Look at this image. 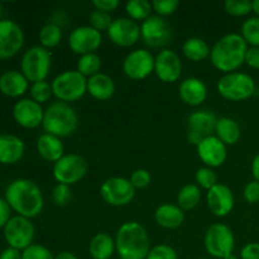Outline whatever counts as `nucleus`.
<instances>
[{"label":"nucleus","instance_id":"nucleus-41","mask_svg":"<svg viewBox=\"0 0 259 259\" xmlns=\"http://www.w3.org/2000/svg\"><path fill=\"white\" fill-rule=\"evenodd\" d=\"M22 259H55V255L45 245L32 244L23 250Z\"/></svg>","mask_w":259,"mask_h":259},{"label":"nucleus","instance_id":"nucleus-31","mask_svg":"<svg viewBox=\"0 0 259 259\" xmlns=\"http://www.w3.org/2000/svg\"><path fill=\"white\" fill-rule=\"evenodd\" d=\"M201 197V189L196 184L185 185L177 194V205L184 211H190L199 205Z\"/></svg>","mask_w":259,"mask_h":259},{"label":"nucleus","instance_id":"nucleus-37","mask_svg":"<svg viewBox=\"0 0 259 259\" xmlns=\"http://www.w3.org/2000/svg\"><path fill=\"white\" fill-rule=\"evenodd\" d=\"M195 180H196V185L200 187V189H204L206 191H209L210 189L218 185V176L215 174V171L210 167H201L196 171V175H195Z\"/></svg>","mask_w":259,"mask_h":259},{"label":"nucleus","instance_id":"nucleus-51","mask_svg":"<svg viewBox=\"0 0 259 259\" xmlns=\"http://www.w3.org/2000/svg\"><path fill=\"white\" fill-rule=\"evenodd\" d=\"M202 139H204V137H202L201 134L196 133V132L189 131V133H187V142H189L190 144H192V146L197 147Z\"/></svg>","mask_w":259,"mask_h":259},{"label":"nucleus","instance_id":"nucleus-52","mask_svg":"<svg viewBox=\"0 0 259 259\" xmlns=\"http://www.w3.org/2000/svg\"><path fill=\"white\" fill-rule=\"evenodd\" d=\"M252 175L254 181L259 182V154H257L252 161Z\"/></svg>","mask_w":259,"mask_h":259},{"label":"nucleus","instance_id":"nucleus-10","mask_svg":"<svg viewBox=\"0 0 259 259\" xmlns=\"http://www.w3.org/2000/svg\"><path fill=\"white\" fill-rule=\"evenodd\" d=\"M100 195L104 201L114 207L126 206L136 197V189L125 177H110L100 187Z\"/></svg>","mask_w":259,"mask_h":259},{"label":"nucleus","instance_id":"nucleus-27","mask_svg":"<svg viewBox=\"0 0 259 259\" xmlns=\"http://www.w3.org/2000/svg\"><path fill=\"white\" fill-rule=\"evenodd\" d=\"M115 82L106 73H98L88 78V94L99 101H106L115 94Z\"/></svg>","mask_w":259,"mask_h":259},{"label":"nucleus","instance_id":"nucleus-20","mask_svg":"<svg viewBox=\"0 0 259 259\" xmlns=\"http://www.w3.org/2000/svg\"><path fill=\"white\" fill-rule=\"evenodd\" d=\"M206 205L218 218H224L234 209V195L227 185L218 184L206 192Z\"/></svg>","mask_w":259,"mask_h":259},{"label":"nucleus","instance_id":"nucleus-34","mask_svg":"<svg viewBox=\"0 0 259 259\" xmlns=\"http://www.w3.org/2000/svg\"><path fill=\"white\" fill-rule=\"evenodd\" d=\"M76 70L85 76L86 78H90L93 76L100 73L101 70V58L98 53H88V55L80 56L77 61V68Z\"/></svg>","mask_w":259,"mask_h":259},{"label":"nucleus","instance_id":"nucleus-28","mask_svg":"<svg viewBox=\"0 0 259 259\" xmlns=\"http://www.w3.org/2000/svg\"><path fill=\"white\" fill-rule=\"evenodd\" d=\"M115 252V238L108 233H98L91 238L89 253L93 259H110Z\"/></svg>","mask_w":259,"mask_h":259},{"label":"nucleus","instance_id":"nucleus-43","mask_svg":"<svg viewBox=\"0 0 259 259\" xmlns=\"http://www.w3.org/2000/svg\"><path fill=\"white\" fill-rule=\"evenodd\" d=\"M72 197V192H71V187L67 185L57 184L52 190V200L55 205L57 206H65L68 204V201Z\"/></svg>","mask_w":259,"mask_h":259},{"label":"nucleus","instance_id":"nucleus-49","mask_svg":"<svg viewBox=\"0 0 259 259\" xmlns=\"http://www.w3.org/2000/svg\"><path fill=\"white\" fill-rule=\"evenodd\" d=\"M12 207L7 202V200L0 199V228H4L10 220Z\"/></svg>","mask_w":259,"mask_h":259},{"label":"nucleus","instance_id":"nucleus-50","mask_svg":"<svg viewBox=\"0 0 259 259\" xmlns=\"http://www.w3.org/2000/svg\"><path fill=\"white\" fill-rule=\"evenodd\" d=\"M0 259H22V252L9 247L0 253Z\"/></svg>","mask_w":259,"mask_h":259},{"label":"nucleus","instance_id":"nucleus-7","mask_svg":"<svg viewBox=\"0 0 259 259\" xmlns=\"http://www.w3.org/2000/svg\"><path fill=\"white\" fill-rule=\"evenodd\" d=\"M52 67V55L42 46H33L28 48L20 61L22 73L29 82L46 81Z\"/></svg>","mask_w":259,"mask_h":259},{"label":"nucleus","instance_id":"nucleus-36","mask_svg":"<svg viewBox=\"0 0 259 259\" xmlns=\"http://www.w3.org/2000/svg\"><path fill=\"white\" fill-rule=\"evenodd\" d=\"M30 99L34 100L38 104H45L47 103L51 99V96L53 95L52 86L47 81H39V82H34L30 86Z\"/></svg>","mask_w":259,"mask_h":259},{"label":"nucleus","instance_id":"nucleus-32","mask_svg":"<svg viewBox=\"0 0 259 259\" xmlns=\"http://www.w3.org/2000/svg\"><path fill=\"white\" fill-rule=\"evenodd\" d=\"M125 12L134 22H144L152 15L153 8L148 0H129L125 4Z\"/></svg>","mask_w":259,"mask_h":259},{"label":"nucleus","instance_id":"nucleus-1","mask_svg":"<svg viewBox=\"0 0 259 259\" xmlns=\"http://www.w3.org/2000/svg\"><path fill=\"white\" fill-rule=\"evenodd\" d=\"M5 200L18 215L27 219L38 217L45 206L39 186L28 179L14 180L5 190Z\"/></svg>","mask_w":259,"mask_h":259},{"label":"nucleus","instance_id":"nucleus-55","mask_svg":"<svg viewBox=\"0 0 259 259\" xmlns=\"http://www.w3.org/2000/svg\"><path fill=\"white\" fill-rule=\"evenodd\" d=\"M225 259H238V257H237V255H234V254H230L229 257H227Z\"/></svg>","mask_w":259,"mask_h":259},{"label":"nucleus","instance_id":"nucleus-16","mask_svg":"<svg viewBox=\"0 0 259 259\" xmlns=\"http://www.w3.org/2000/svg\"><path fill=\"white\" fill-rule=\"evenodd\" d=\"M154 73L166 83L176 82L182 75V61L175 51L164 48L154 57Z\"/></svg>","mask_w":259,"mask_h":259},{"label":"nucleus","instance_id":"nucleus-46","mask_svg":"<svg viewBox=\"0 0 259 259\" xmlns=\"http://www.w3.org/2000/svg\"><path fill=\"white\" fill-rule=\"evenodd\" d=\"M244 63H247L249 67L259 70V47H248Z\"/></svg>","mask_w":259,"mask_h":259},{"label":"nucleus","instance_id":"nucleus-44","mask_svg":"<svg viewBox=\"0 0 259 259\" xmlns=\"http://www.w3.org/2000/svg\"><path fill=\"white\" fill-rule=\"evenodd\" d=\"M129 181H131V184L133 185L134 189L142 190V189H146V187H148L149 185H151L152 176L148 172V169L138 168L136 169V171L132 172Z\"/></svg>","mask_w":259,"mask_h":259},{"label":"nucleus","instance_id":"nucleus-42","mask_svg":"<svg viewBox=\"0 0 259 259\" xmlns=\"http://www.w3.org/2000/svg\"><path fill=\"white\" fill-rule=\"evenodd\" d=\"M147 259H179V254L171 245L158 244L151 248Z\"/></svg>","mask_w":259,"mask_h":259},{"label":"nucleus","instance_id":"nucleus-40","mask_svg":"<svg viewBox=\"0 0 259 259\" xmlns=\"http://www.w3.org/2000/svg\"><path fill=\"white\" fill-rule=\"evenodd\" d=\"M180 7L179 0H153L152 2V8L157 15L164 18L172 15Z\"/></svg>","mask_w":259,"mask_h":259},{"label":"nucleus","instance_id":"nucleus-4","mask_svg":"<svg viewBox=\"0 0 259 259\" xmlns=\"http://www.w3.org/2000/svg\"><path fill=\"white\" fill-rule=\"evenodd\" d=\"M42 126L45 133L66 138L78 128V114L71 104L60 100L53 101L45 110Z\"/></svg>","mask_w":259,"mask_h":259},{"label":"nucleus","instance_id":"nucleus-38","mask_svg":"<svg viewBox=\"0 0 259 259\" xmlns=\"http://www.w3.org/2000/svg\"><path fill=\"white\" fill-rule=\"evenodd\" d=\"M89 20H90V27L99 30L100 33L108 32L109 28H110V25L113 24L114 22V19L111 18V14L98 9L93 10V12L90 13Z\"/></svg>","mask_w":259,"mask_h":259},{"label":"nucleus","instance_id":"nucleus-12","mask_svg":"<svg viewBox=\"0 0 259 259\" xmlns=\"http://www.w3.org/2000/svg\"><path fill=\"white\" fill-rule=\"evenodd\" d=\"M141 38L149 48H163L171 42L172 28L164 18L151 15L142 22Z\"/></svg>","mask_w":259,"mask_h":259},{"label":"nucleus","instance_id":"nucleus-14","mask_svg":"<svg viewBox=\"0 0 259 259\" xmlns=\"http://www.w3.org/2000/svg\"><path fill=\"white\" fill-rule=\"evenodd\" d=\"M103 43V34L90 25H80L68 35V47L78 56L96 53Z\"/></svg>","mask_w":259,"mask_h":259},{"label":"nucleus","instance_id":"nucleus-45","mask_svg":"<svg viewBox=\"0 0 259 259\" xmlns=\"http://www.w3.org/2000/svg\"><path fill=\"white\" fill-rule=\"evenodd\" d=\"M243 197L248 204H258L259 202V182L250 181L245 185Z\"/></svg>","mask_w":259,"mask_h":259},{"label":"nucleus","instance_id":"nucleus-9","mask_svg":"<svg viewBox=\"0 0 259 259\" xmlns=\"http://www.w3.org/2000/svg\"><path fill=\"white\" fill-rule=\"evenodd\" d=\"M89 171V164L82 156L76 153L65 154L60 161L53 163V179L57 184L72 185L80 182Z\"/></svg>","mask_w":259,"mask_h":259},{"label":"nucleus","instance_id":"nucleus-8","mask_svg":"<svg viewBox=\"0 0 259 259\" xmlns=\"http://www.w3.org/2000/svg\"><path fill=\"white\" fill-rule=\"evenodd\" d=\"M204 245L207 254L218 259H225L233 254L235 247L234 233L228 225L217 223L205 233Z\"/></svg>","mask_w":259,"mask_h":259},{"label":"nucleus","instance_id":"nucleus-5","mask_svg":"<svg viewBox=\"0 0 259 259\" xmlns=\"http://www.w3.org/2000/svg\"><path fill=\"white\" fill-rule=\"evenodd\" d=\"M53 95L63 103H75L88 94V78L77 70L63 71L51 82Z\"/></svg>","mask_w":259,"mask_h":259},{"label":"nucleus","instance_id":"nucleus-24","mask_svg":"<svg viewBox=\"0 0 259 259\" xmlns=\"http://www.w3.org/2000/svg\"><path fill=\"white\" fill-rule=\"evenodd\" d=\"M37 152L45 161L56 163L65 156V146L58 137L43 133L37 139Z\"/></svg>","mask_w":259,"mask_h":259},{"label":"nucleus","instance_id":"nucleus-33","mask_svg":"<svg viewBox=\"0 0 259 259\" xmlns=\"http://www.w3.org/2000/svg\"><path fill=\"white\" fill-rule=\"evenodd\" d=\"M39 42L40 46L47 50L53 47H57L62 40V29L60 25L56 23H48V24L43 25L39 30Z\"/></svg>","mask_w":259,"mask_h":259},{"label":"nucleus","instance_id":"nucleus-57","mask_svg":"<svg viewBox=\"0 0 259 259\" xmlns=\"http://www.w3.org/2000/svg\"><path fill=\"white\" fill-rule=\"evenodd\" d=\"M199 259H207V258H199Z\"/></svg>","mask_w":259,"mask_h":259},{"label":"nucleus","instance_id":"nucleus-15","mask_svg":"<svg viewBox=\"0 0 259 259\" xmlns=\"http://www.w3.org/2000/svg\"><path fill=\"white\" fill-rule=\"evenodd\" d=\"M24 45V33L15 22L0 20V60H8L17 55Z\"/></svg>","mask_w":259,"mask_h":259},{"label":"nucleus","instance_id":"nucleus-30","mask_svg":"<svg viewBox=\"0 0 259 259\" xmlns=\"http://www.w3.org/2000/svg\"><path fill=\"white\" fill-rule=\"evenodd\" d=\"M211 48L207 45V42L202 38L191 37L185 40L182 45V53L187 60L192 62H201L210 57Z\"/></svg>","mask_w":259,"mask_h":259},{"label":"nucleus","instance_id":"nucleus-6","mask_svg":"<svg viewBox=\"0 0 259 259\" xmlns=\"http://www.w3.org/2000/svg\"><path fill=\"white\" fill-rule=\"evenodd\" d=\"M217 89L219 95L229 101H244L257 90L252 76L239 71L224 73L218 81Z\"/></svg>","mask_w":259,"mask_h":259},{"label":"nucleus","instance_id":"nucleus-35","mask_svg":"<svg viewBox=\"0 0 259 259\" xmlns=\"http://www.w3.org/2000/svg\"><path fill=\"white\" fill-rule=\"evenodd\" d=\"M242 37L250 47H259V18H248L242 25Z\"/></svg>","mask_w":259,"mask_h":259},{"label":"nucleus","instance_id":"nucleus-26","mask_svg":"<svg viewBox=\"0 0 259 259\" xmlns=\"http://www.w3.org/2000/svg\"><path fill=\"white\" fill-rule=\"evenodd\" d=\"M217 115L210 110H197L194 111L187 118V126L189 131L196 132L202 137L214 136L215 128L218 123Z\"/></svg>","mask_w":259,"mask_h":259},{"label":"nucleus","instance_id":"nucleus-29","mask_svg":"<svg viewBox=\"0 0 259 259\" xmlns=\"http://www.w3.org/2000/svg\"><path fill=\"white\" fill-rule=\"evenodd\" d=\"M215 136L225 144V146H233L238 143L242 136V129L238 121H235L229 116H223L218 119L217 128H215Z\"/></svg>","mask_w":259,"mask_h":259},{"label":"nucleus","instance_id":"nucleus-19","mask_svg":"<svg viewBox=\"0 0 259 259\" xmlns=\"http://www.w3.org/2000/svg\"><path fill=\"white\" fill-rule=\"evenodd\" d=\"M13 116L23 128L34 129L42 125L45 109L32 99H20L13 108Z\"/></svg>","mask_w":259,"mask_h":259},{"label":"nucleus","instance_id":"nucleus-56","mask_svg":"<svg viewBox=\"0 0 259 259\" xmlns=\"http://www.w3.org/2000/svg\"><path fill=\"white\" fill-rule=\"evenodd\" d=\"M2 17H3V5L2 3H0V20H2Z\"/></svg>","mask_w":259,"mask_h":259},{"label":"nucleus","instance_id":"nucleus-23","mask_svg":"<svg viewBox=\"0 0 259 259\" xmlns=\"http://www.w3.org/2000/svg\"><path fill=\"white\" fill-rule=\"evenodd\" d=\"M154 220L163 229L174 230L185 222V212L179 205L162 204L154 211Z\"/></svg>","mask_w":259,"mask_h":259},{"label":"nucleus","instance_id":"nucleus-39","mask_svg":"<svg viewBox=\"0 0 259 259\" xmlns=\"http://www.w3.org/2000/svg\"><path fill=\"white\" fill-rule=\"evenodd\" d=\"M225 12L233 17H244L252 12V2L249 0H227L224 3Z\"/></svg>","mask_w":259,"mask_h":259},{"label":"nucleus","instance_id":"nucleus-13","mask_svg":"<svg viewBox=\"0 0 259 259\" xmlns=\"http://www.w3.org/2000/svg\"><path fill=\"white\" fill-rule=\"evenodd\" d=\"M154 57L146 48L132 51L123 61V72L131 80H144L154 72Z\"/></svg>","mask_w":259,"mask_h":259},{"label":"nucleus","instance_id":"nucleus-18","mask_svg":"<svg viewBox=\"0 0 259 259\" xmlns=\"http://www.w3.org/2000/svg\"><path fill=\"white\" fill-rule=\"evenodd\" d=\"M197 156L202 163L210 168H218L227 161V146L217 136L205 137L199 146L196 147Z\"/></svg>","mask_w":259,"mask_h":259},{"label":"nucleus","instance_id":"nucleus-25","mask_svg":"<svg viewBox=\"0 0 259 259\" xmlns=\"http://www.w3.org/2000/svg\"><path fill=\"white\" fill-rule=\"evenodd\" d=\"M29 86V81L19 71H7L0 76V91L9 98H19L24 95Z\"/></svg>","mask_w":259,"mask_h":259},{"label":"nucleus","instance_id":"nucleus-2","mask_svg":"<svg viewBox=\"0 0 259 259\" xmlns=\"http://www.w3.org/2000/svg\"><path fill=\"white\" fill-rule=\"evenodd\" d=\"M248 45L238 33H229L220 38L211 48L210 61L217 70L224 73L235 72L245 61Z\"/></svg>","mask_w":259,"mask_h":259},{"label":"nucleus","instance_id":"nucleus-21","mask_svg":"<svg viewBox=\"0 0 259 259\" xmlns=\"http://www.w3.org/2000/svg\"><path fill=\"white\" fill-rule=\"evenodd\" d=\"M179 95L186 105L199 106L207 99V86L201 78H185L179 88Z\"/></svg>","mask_w":259,"mask_h":259},{"label":"nucleus","instance_id":"nucleus-54","mask_svg":"<svg viewBox=\"0 0 259 259\" xmlns=\"http://www.w3.org/2000/svg\"><path fill=\"white\" fill-rule=\"evenodd\" d=\"M252 12L255 13V17L259 18V0L252 2Z\"/></svg>","mask_w":259,"mask_h":259},{"label":"nucleus","instance_id":"nucleus-3","mask_svg":"<svg viewBox=\"0 0 259 259\" xmlns=\"http://www.w3.org/2000/svg\"><path fill=\"white\" fill-rule=\"evenodd\" d=\"M116 253L120 259H147L151 239L146 228L138 222H126L115 235Z\"/></svg>","mask_w":259,"mask_h":259},{"label":"nucleus","instance_id":"nucleus-47","mask_svg":"<svg viewBox=\"0 0 259 259\" xmlns=\"http://www.w3.org/2000/svg\"><path fill=\"white\" fill-rule=\"evenodd\" d=\"M93 5L95 7V9L103 10V12L110 14L119 7V2L118 0H94Z\"/></svg>","mask_w":259,"mask_h":259},{"label":"nucleus","instance_id":"nucleus-48","mask_svg":"<svg viewBox=\"0 0 259 259\" xmlns=\"http://www.w3.org/2000/svg\"><path fill=\"white\" fill-rule=\"evenodd\" d=\"M242 259H259V243H248L240 252Z\"/></svg>","mask_w":259,"mask_h":259},{"label":"nucleus","instance_id":"nucleus-11","mask_svg":"<svg viewBox=\"0 0 259 259\" xmlns=\"http://www.w3.org/2000/svg\"><path fill=\"white\" fill-rule=\"evenodd\" d=\"M35 229L30 219L24 217L10 218L8 224L4 227V238L10 248L18 250H24L33 244Z\"/></svg>","mask_w":259,"mask_h":259},{"label":"nucleus","instance_id":"nucleus-22","mask_svg":"<svg viewBox=\"0 0 259 259\" xmlns=\"http://www.w3.org/2000/svg\"><path fill=\"white\" fill-rule=\"evenodd\" d=\"M24 142L13 134H0V163L14 164L23 158Z\"/></svg>","mask_w":259,"mask_h":259},{"label":"nucleus","instance_id":"nucleus-53","mask_svg":"<svg viewBox=\"0 0 259 259\" xmlns=\"http://www.w3.org/2000/svg\"><path fill=\"white\" fill-rule=\"evenodd\" d=\"M55 259H78L76 254L71 252H61L57 255H55Z\"/></svg>","mask_w":259,"mask_h":259},{"label":"nucleus","instance_id":"nucleus-17","mask_svg":"<svg viewBox=\"0 0 259 259\" xmlns=\"http://www.w3.org/2000/svg\"><path fill=\"white\" fill-rule=\"evenodd\" d=\"M106 33L118 47H132L141 39V25L131 18H116Z\"/></svg>","mask_w":259,"mask_h":259}]
</instances>
